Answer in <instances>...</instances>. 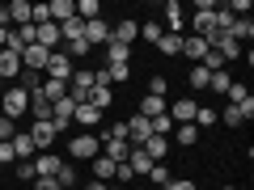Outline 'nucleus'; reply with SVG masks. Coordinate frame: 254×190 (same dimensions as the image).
I'll list each match as a JSON object with an SVG mask.
<instances>
[{"mask_svg":"<svg viewBox=\"0 0 254 190\" xmlns=\"http://www.w3.org/2000/svg\"><path fill=\"white\" fill-rule=\"evenodd\" d=\"M212 13H216V4L212 0H199V9H195V17H190V26H195V38H203V43H216V21H212Z\"/></svg>","mask_w":254,"mask_h":190,"instance_id":"obj_1","label":"nucleus"},{"mask_svg":"<svg viewBox=\"0 0 254 190\" xmlns=\"http://www.w3.org/2000/svg\"><path fill=\"white\" fill-rule=\"evenodd\" d=\"M26 110H30V93L21 89V85H13V89L4 93V101H0V114L17 118V114H26Z\"/></svg>","mask_w":254,"mask_h":190,"instance_id":"obj_2","label":"nucleus"},{"mask_svg":"<svg viewBox=\"0 0 254 190\" xmlns=\"http://www.w3.org/2000/svg\"><path fill=\"white\" fill-rule=\"evenodd\" d=\"M47 81H68L72 76V55L68 51H51V59H47Z\"/></svg>","mask_w":254,"mask_h":190,"instance_id":"obj_3","label":"nucleus"},{"mask_svg":"<svg viewBox=\"0 0 254 190\" xmlns=\"http://www.w3.org/2000/svg\"><path fill=\"white\" fill-rule=\"evenodd\" d=\"M98 152H102V148H98V136H76L72 144H68V156H72V161H93Z\"/></svg>","mask_w":254,"mask_h":190,"instance_id":"obj_4","label":"nucleus"},{"mask_svg":"<svg viewBox=\"0 0 254 190\" xmlns=\"http://www.w3.org/2000/svg\"><path fill=\"white\" fill-rule=\"evenodd\" d=\"M47 59H51V51H47V47H38V43L21 51V68H26V72H43Z\"/></svg>","mask_w":254,"mask_h":190,"instance_id":"obj_5","label":"nucleus"},{"mask_svg":"<svg viewBox=\"0 0 254 190\" xmlns=\"http://www.w3.org/2000/svg\"><path fill=\"white\" fill-rule=\"evenodd\" d=\"M81 34H85V43H89V47H106V43H110V26H106L102 17L85 21V30H81Z\"/></svg>","mask_w":254,"mask_h":190,"instance_id":"obj_6","label":"nucleus"},{"mask_svg":"<svg viewBox=\"0 0 254 190\" xmlns=\"http://www.w3.org/2000/svg\"><path fill=\"white\" fill-rule=\"evenodd\" d=\"M55 136H60V131H55V123H51V118H38V123L30 127V140H34V148H38V152H43V148L51 144Z\"/></svg>","mask_w":254,"mask_h":190,"instance_id":"obj_7","label":"nucleus"},{"mask_svg":"<svg viewBox=\"0 0 254 190\" xmlns=\"http://www.w3.org/2000/svg\"><path fill=\"white\" fill-rule=\"evenodd\" d=\"M182 26H187V13H182V4L178 0H170V4H165V34H182Z\"/></svg>","mask_w":254,"mask_h":190,"instance_id":"obj_8","label":"nucleus"},{"mask_svg":"<svg viewBox=\"0 0 254 190\" xmlns=\"http://www.w3.org/2000/svg\"><path fill=\"white\" fill-rule=\"evenodd\" d=\"M13 152H17V161H34L38 156V148H34V140H30V131H13Z\"/></svg>","mask_w":254,"mask_h":190,"instance_id":"obj_9","label":"nucleus"},{"mask_svg":"<svg viewBox=\"0 0 254 190\" xmlns=\"http://www.w3.org/2000/svg\"><path fill=\"white\" fill-rule=\"evenodd\" d=\"M165 114H170V123H190V118H195V101H190V97H178V101H174V106H165Z\"/></svg>","mask_w":254,"mask_h":190,"instance_id":"obj_10","label":"nucleus"},{"mask_svg":"<svg viewBox=\"0 0 254 190\" xmlns=\"http://www.w3.org/2000/svg\"><path fill=\"white\" fill-rule=\"evenodd\" d=\"M68 17H76V4H72V0H51V4H47V21L64 26Z\"/></svg>","mask_w":254,"mask_h":190,"instance_id":"obj_11","label":"nucleus"},{"mask_svg":"<svg viewBox=\"0 0 254 190\" xmlns=\"http://www.w3.org/2000/svg\"><path fill=\"white\" fill-rule=\"evenodd\" d=\"M4 9H9V21H17V26H34V4H26V0H9Z\"/></svg>","mask_w":254,"mask_h":190,"instance_id":"obj_12","label":"nucleus"},{"mask_svg":"<svg viewBox=\"0 0 254 190\" xmlns=\"http://www.w3.org/2000/svg\"><path fill=\"white\" fill-rule=\"evenodd\" d=\"M34 34H38V47H47V51L64 43V38H60V26H55V21H38V26H34Z\"/></svg>","mask_w":254,"mask_h":190,"instance_id":"obj_13","label":"nucleus"},{"mask_svg":"<svg viewBox=\"0 0 254 190\" xmlns=\"http://www.w3.org/2000/svg\"><path fill=\"white\" fill-rule=\"evenodd\" d=\"M60 156H51V152H38L34 156V178H55V173H60Z\"/></svg>","mask_w":254,"mask_h":190,"instance_id":"obj_14","label":"nucleus"},{"mask_svg":"<svg viewBox=\"0 0 254 190\" xmlns=\"http://www.w3.org/2000/svg\"><path fill=\"white\" fill-rule=\"evenodd\" d=\"M17 76H21V55L0 51V81H17Z\"/></svg>","mask_w":254,"mask_h":190,"instance_id":"obj_15","label":"nucleus"},{"mask_svg":"<svg viewBox=\"0 0 254 190\" xmlns=\"http://www.w3.org/2000/svg\"><path fill=\"white\" fill-rule=\"evenodd\" d=\"M127 165H131V173H136V178H148V169H153V156L144 152V148H131V156H127Z\"/></svg>","mask_w":254,"mask_h":190,"instance_id":"obj_16","label":"nucleus"},{"mask_svg":"<svg viewBox=\"0 0 254 190\" xmlns=\"http://www.w3.org/2000/svg\"><path fill=\"white\" fill-rule=\"evenodd\" d=\"M208 51H212V47L203 43V38H195V34H190V38H182V55H187L190 63H199V59H203Z\"/></svg>","mask_w":254,"mask_h":190,"instance_id":"obj_17","label":"nucleus"},{"mask_svg":"<svg viewBox=\"0 0 254 190\" xmlns=\"http://www.w3.org/2000/svg\"><path fill=\"white\" fill-rule=\"evenodd\" d=\"M136 38H140V26H136V21H119V26H115V43H119V47H131Z\"/></svg>","mask_w":254,"mask_h":190,"instance_id":"obj_18","label":"nucleus"},{"mask_svg":"<svg viewBox=\"0 0 254 190\" xmlns=\"http://www.w3.org/2000/svg\"><path fill=\"white\" fill-rule=\"evenodd\" d=\"M102 156H110L115 165H123L127 156H131V144H127V140H106V152Z\"/></svg>","mask_w":254,"mask_h":190,"instance_id":"obj_19","label":"nucleus"},{"mask_svg":"<svg viewBox=\"0 0 254 190\" xmlns=\"http://www.w3.org/2000/svg\"><path fill=\"white\" fill-rule=\"evenodd\" d=\"M115 178V161H110V156H93V182H110Z\"/></svg>","mask_w":254,"mask_h":190,"instance_id":"obj_20","label":"nucleus"},{"mask_svg":"<svg viewBox=\"0 0 254 190\" xmlns=\"http://www.w3.org/2000/svg\"><path fill=\"white\" fill-rule=\"evenodd\" d=\"M72 118H76V123H81V127H93V123H102V110H93L89 101H81V106L72 110Z\"/></svg>","mask_w":254,"mask_h":190,"instance_id":"obj_21","label":"nucleus"},{"mask_svg":"<svg viewBox=\"0 0 254 190\" xmlns=\"http://www.w3.org/2000/svg\"><path fill=\"white\" fill-rule=\"evenodd\" d=\"M38 93H43V97L55 106L60 97H68V81H43V89H38Z\"/></svg>","mask_w":254,"mask_h":190,"instance_id":"obj_22","label":"nucleus"},{"mask_svg":"<svg viewBox=\"0 0 254 190\" xmlns=\"http://www.w3.org/2000/svg\"><path fill=\"white\" fill-rule=\"evenodd\" d=\"M229 34H233L237 43H250V38H254V21L250 17H237L233 26H229Z\"/></svg>","mask_w":254,"mask_h":190,"instance_id":"obj_23","label":"nucleus"},{"mask_svg":"<svg viewBox=\"0 0 254 190\" xmlns=\"http://www.w3.org/2000/svg\"><path fill=\"white\" fill-rule=\"evenodd\" d=\"M144 152L153 156L157 165H161V161H165V152H170V140H165V136H153V140H148V144H144Z\"/></svg>","mask_w":254,"mask_h":190,"instance_id":"obj_24","label":"nucleus"},{"mask_svg":"<svg viewBox=\"0 0 254 190\" xmlns=\"http://www.w3.org/2000/svg\"><path fill=\"white\" fill-rule=\"evenodd\" d=\"M140 114H144V118H161V114H165V97H148V93H144Z\"/></svg>","mask_w":254,"mask_h":190,"instance_id":"obj_25","label":"nucleus"},{"mask_svg":"<svg viewBox=\"0 0 254 190\" xmlns=\"http://www.w3.org/2000/svg\"><path fill=\"white\" fill-rule=\"evenodd\" d=\"M157 51L161 55H182V34H161L157 38Z\"/></svg>","mask_w":254,"mask_h":190,"instance_id":"obj_26","label":"nucleus"},{"mask_svg":"<svg viewBox=\"0 0 254 190\" xmlns=\"http://www.w3.org/2000/svg\"><path fill=\"white\" fill-rule=\"evenodd\" d=\"M106 63H131V47H119V43H106Z\"/></svg>","mask_w":254,"mask_h":190,"instance_id":"obj_27","label":"nucleus"},{"mask_svg":"<svg viewBox=\"0 0 254 190\" xmlns=\"http://www.w3.org/2000/svg\"><path fill=\"white\" fill-rule=\"evenodd\" d=\"M81 30H85L81 17H68V21L60 26V38H64V43H72V38H81Z\"/></svg>","mask_w":254,"mask_h":190,"instance_id":"obj_28","label":"nucleus"},{"mask_svg":"<svg viewBox=\"0 0 254 190\" xmlns=\"http://www.w3.org/2000/svg\"><path fill=\"white\" fill-rule=\"evenodd\" d=\"M76 17H81V21L102 17V4H98V0H81V4H76Z\"/></svg>","mask_w":254,"mask_h":190,"instance_id":"obj_29","label":"nucleus"},{"mask_svg":"<svg viewBox=\"0 0 254 190\" xmlns=\"http://www.w3.org/2000/svg\"><path fill=\"white\" fill-rule=\"evenodd\" d=\"M55 182H60L64 190H76V169H72L68 161H64V165H60V173H55Z\"/></svg>","mask_w":254,"mask_h":190,"instance_id":"obj_30","label":"nucleus"},{"mask_svg":"<svg viewBox=\"0 0 254 190\" xmlns=\"http://www.w3.org/2000/svg\"><path fill=\"white\" fill-rule=\"evenodd\" d=\"M195 127H216V110L212 106H195V118H190Z\"/></svg>","mask_w":254,"mask_h":190,"instance_id":"obj_31","label":"nucleus"},{"mask_svg":"<svg viewBox=\"0 0 254 190\" xmlns=\"http://www.w3.org/2000/svg\"><path fill=\"white\" fill-rule=\"evenodd\" d=\"M216 118H220V123H229V127H242V123H246V114H242L237 106H225V110H216Z\"/></svg>","mask_w":254,"mask_h":190,"instance_id":"obj_32","label":"nucleus"},{"mask_svg":"<svg viewBox=\"0 0 254 190\" xmlns=\"http://www.w3.org/2000/svg\"><path fill=\"white\" fill-rule=\"evenodd\" d=\"M208 81H212V72L203 63H195V68H190V89H208Z\"/></svg>","mask_w":254,"mask_h":190,"instance_id":"obj_33","label":"nucleus"},{"mask_svg":"<svg viewBox=\"0 0 254 190\" xmlns=\"http://www.w3.org/2000/svg\"><path fill=\"white\" fill-rule=\"evenodd\" d=\"M131 76V63H106V81L115 85V81H127Z\"/></svg>","mask_w":254,"mask_h":190,"instance_id":"obj_34","label":"nucleus"},{"mask_svg":"<svg viewBox=\"0 0 254 190\" xmlns=\"http://www.w3.org/2000/svg\"><path fill=\"white\" fill-rule=\"evenodd\" d=\"M195 140H199V127H195V123H182V127H178V144H182V148H190Z\"/></svg>","mask_w":254,"mask_h":190,"instance_id":"obj_35","label":"nucleus"},{"mask_svg":"<svg viewBox=\"0 0 254 190\" xmlns=\"http://www.w3.org/2000/svg\"><path fill=\"white\" fill-rule=\"evenodd\" d=\"M225 93H229V106H242V101L250 97V93H246V85H242V81H233V85H229Z\"/></svg>","mask_w":254,"mask_h":190,"instance_id":"obj_36","label":"nucleus"},{"mask_svg":"<svg viewBox=\"0 0 254 190\" xmlns=\"http://www.w3.org/2000/svg\"><path fill=\"white\" fill-rule=\"evenodd\" d=\"M140 34H144V43H157L165 30H161V21H144V26H140Z\"/></svg>","mask_w":254,"mask_h":190,"instance_id":"obj_37","label":"nucleus"},{"mask_svg":"<svg viewBox=\"0 0 254 190\" xmlns=\"http://www.w3.org/2000/svg\"><path fill=\"white\" fill-rule=\"evenodd\" d=\"M165 93H170V81L165 76H153L148 81V97H165Z\"/></svg>","mask_w":254,"mask_h":190,"instance_id":"obj_38","label":"nucleus"},{"mask_svg":"<svg viewBox=\"0 0 254 190\" xmlns=\"http://www.w3.org/2000/svg\"><path fill=\"white\" fill-rule=\"evenodd\" d=\"M148 182L165 190V182H170V169H165V165H153V169H148Z\"/></svg>","mask_w":254,"mask_h":190,"instance_id":"obj_39","label":"nucleus"},{"mask_svg":"<svg viewBox=\"0 0 254 190\" xmlns=\"http://www.w3.org/2000/svg\"><path fill=\"white\" fill-rule=\"evenodd\" d=\"M199 63H203V68H208V72H225V59H220L216 51H208V55H203Z\"/></svg>","mask_w":254,"mask_h":190,"instance_id":"obj_40","label":"nucleus"},{"mask_svg":"<svg viewBox=\"0 0 254 190\" xmlns=\"http://www.w3.org/2000/svg\"><path fill=\"white\" fill-rule=\"evenodd\" d=\"M229 85H233V81H229L225 72H212V81H208V89H212V93H225Z\"/></svg>","mask_w":254,"mask_h":190,"instance_id":"obj_41","label":"nucleus"},{"mask_svg":"<svg viewBox=\"0 0 254 190\" xmlns=\"http://www.w3.org/2000/svg\"><path fill=\"white\" fill-rule=\"evenodd\" d=\"M4 165H17V152H13V144H9V140L0 144V169H4Z\"/></svg>","mask_w":254,"mask_h":190,"instance_id":"obj_42","label":"nucleus"},{"mask_svg":"<svg viewBox=\"0 0 254 190\" xmlns=\"http://www.w3.org/2000/svg\"><path fill=\"white\" fill-rule=\"evenodd\" d=\"M148 123H153V136H170V114H161V118H148Z\"/></svg>","mask_w":254,"mask_h":190,"instance_id":"obj_43","label":"nucleus"},{"mask_svg":"<svg viewBox=\"0 0 254 190\" xmlns=\"http://www.w3.org/2000/svg\"><path fill=\"white\" fill-rule=\"evenodd\" d=\"M13 169H17V178H21V182H34V161H17Z\"/></svg>","mask_w":254,"mask_h":190,"instance_id":"obj_44","label":"nucleus"},{"mask_svg":"<svg viewBox=\"0 0 254 190\" xmlns=\"http://www.w3.org/2000/svg\"><path fill=\"white\" fill-rule=\"evenodd\" d=\"M115 182H136V173H131V165H115Z\"/></svg>","mask_w":254,"mask_h":190,"instance_id":"obj_45","label":"nucleus"},{"mask_svg":"<svg viewBox=\"0 0 254 190\" xmlns=\"http://www.w3.org/2000/svg\"><path fill=\"white\" fill-rule=\"evenodd\" d=\"M4 140H13V118L9 114H0V144H4Z\"/></svg>","mask_w":254,"mask_h":190,"instance_id":"obj_46","label":"nucleus"},{"mask_svg":"<svg viewBox=\"0 0 254 190\" xmlns=\"http://www.w3.org/2000/svg\"><path fill=\"white\" fill-rule=\"evenodd\" d=\"M34 190H64L55 178H34Z\"/></svg>","mask_w":254,"mask_h":190,"instance_id":"obj_47","label":"nucleus"},{"mask_svg":"<svg viewBox=\"0 0 254 190\" xmlns=\"http://www.w3.org/2000/svg\"><path fill=\"white\" fill-rule=\"evenodd\" d=\"M225 9L233 13V17H237V13H250V0H233V4H225Z\"/></svg>","mask_w":254,"mask_h":190,"instance_id":"obj_48","label":"nucleus"},{"mask_svg":"<svg viewBox=\"0 0 254 190\" xmlns=\"http://www.w3.org/2000/svg\"><path fill=\"white\" fill-rule=\"evenodd\" d=\"M165 190H195V182H174L170 178V182H165Z\"/></svg>","mask_w":254,"mask_h":190,"instance_id":"obj_49","label":"nucleus"},{"mask_svg":"<svg viewBox=\"0 0 254 190\" xmlns=\"http://www.w3.org/2000/svg\"><path fill=\"white\" fill-rule=\"evenodd\" d=\"M85 190H110V186H106V182H89V186H85Z\"/></svg>","mask_w":254,"mask_h":190,"instance_id":"obj_50","label":"nucleus"},{"mask_svg":"<svg viewBox=\"0 0 254 190\" xmlns=\"http://www.w3.org/2000/svg\"><path fill=\"white\" fill-rule=\"evenodd\" d=\"M110 190H123V186H110Z\"/></svg>","mask_w":254,"mask_h":190,"instance_id":"obj_51","label":"nucleus"},{"mask_svg":"<svg viewBox=\"0 0 254 190\" xmlns=\"http://www.w3.org/2000/svg\"><path fill=\"white\" fill-rule=\"evenodd\" d=\"M225 190H237V186H225Z\"/></svg>","mask_w":254,"mask_h":190,"instance_id":"obj_52","label":"nucleus"}]
</instances>
